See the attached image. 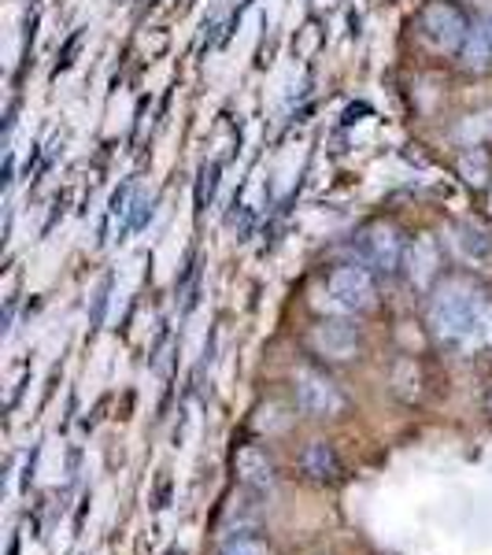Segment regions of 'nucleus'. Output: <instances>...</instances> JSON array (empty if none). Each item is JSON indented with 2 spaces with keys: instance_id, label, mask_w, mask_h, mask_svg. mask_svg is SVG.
Wrapping results in <instances>:
<instances>
[{
  "instance_id": "obj_1",
  "label": "nucleus",
  "mask_w": 492,
  "mask_h": 555,
  "mask_svg": "<svg viewBox=\"0 0 492 555\" xmlns=\"http://www.w3.org/2000/svg\"><path fill=\"white\" fill-rule=\"evenodd\" d=\"M429 330L459 352L492 348V300L467 282H444L429 300Z\"/></svg>"
},
{
  "instance_id": "obj_2",
  "label": "nucleus",
  "mask_w": 492,
  "mask_h": 555,
  "mask_svg": "<svg viewBox=\"0 0 492 555\" xmlns=\"http://www.w3.org/2000/svg\"><path fill=\"white\" fill-rule=\"evenodd\" d=\"M418 34H423V41L429 49L459 52L470 34V23L452 0H429L423 12H418Z\"/></svg>"
},
{
  "instance_id": "obj_3",
  "label": "nucleus",
  "mask_w": 492,
  "mask_h": 555,
  "mask_svg": "<svg viewBox=\"0 0 492 555\" xmlns=\"http://www.w3.org/2000/svg\"><path fill=\"white\" fill-rule=\"evenodd\" d=\"M326 293L348 315H363L378 304V285H374L371 267L363 263H345L326 278Z\"/></svg>"
},
{
  "instance_id": "obj_4",
  "label": "nucleus",
  "mask_w": 492,
  "mask_h": 555,
  "mask_svg": "<svg viewBox=\"0 0 492 555\" xmlns=\"http://www.w3.org/2000/svg\"><path fill=\"white\" fill-rule=\"evenodd\" d=\"M297 408L308 418H334L345 411V397L326 374L303 366V371H297Z\"/></svg>"
},
{
  "instance_id": "obj_5",
  "label": "nucleus",
  "mask_w": 492,
  "mask_h": 555,
  "mask_svg": "<svg viewBox=\"0 0 492 555\" xmlns=\"http://www.w3.org/2000/svg\"><path fill=\"white\" fill-rule=\"evenodd\" d=\"M363 259L366 267L381 274H392L400 263H404V237L392 222H374V227L363 230Z\"/></svg>"
},
{
  "instance_id": "obj_6",
  "label": "nucleus",
  "mask_w": 492,
  "mask_h": 555,
  "mask_svg": "<svg viewBox=\"0 0 492 555\" xmlns=\"http://www.w3.org/2000/svg\"><path fill=\"white\" fill-rule=\"evenodd\" d=\"M311 348L334 363H348V360H355V352H360V334H355L352 322L326 319L311 330Z\"/></svg>"
},
{
  "instance_id": "obj_7",
  "label": "nucleus",
  "mask_w": 492,
  "mask_h": 555,
  "mask_svg": "<svg viewBox=\"0 0 492 555\" xmlns=\"http://www.w3.org/2000/svg\"><path fill=\"white\" fill-rule=\"evenodd\" d=\"M234 474L241 486L253 492H271L279 486V467H274V460L259 444H245V449L234 452Z\"/></svg>"
},
{
  "instance_id": "obj_8",
  "label": "nucleus",
  "mask_w": 492,
  "mask_h": 555,
  "mask_svg": "<svg viewBox=\"0 0 492 555\" xmlns=\"http://www.w3.org/2000/svg\"><path fill=\"white\" fill-rule=\"evenodd\" d=\"M303 470L319 481H334L341 474V460H337V452L326 441H311L308 452H303Z\"/></svg>"
},
{
  "instance_id": "obj_9",
  "label": "nucleus",
  "mask_w": 492,
  "mask_h": 555,
  "mask_svg": "<svg viewBox=\"0 0 492 555\" xmlns=\"http://www.w3.org/2000/svg\"><path fill=\"white\" fill-rule=\"evenodd\" d=\"M455 248L463 253V259L485 263V259L492 256V237L478 227V222H463V227L455 230Z\"/></svg>"
},
{
  "instance_id": "obj_10",
  "label": "nucleus",
  "mask_w": 492,
  "mask_h": 555,
  "mask_svg": "<svg viewBox=\"0 0 492 555\" xmlns=\"http://www.w3.org/2000/svg\"><path fill=\"white\" fill-rule=\"evenodd\" d=\"M459 60H463V67H470V70L492 67V41H489L485 26H470L467 41H463V49H459Z\"/></svg>"
},
{
  "instance_id": "obj_11",
  "label": "nucleus",
  "mask_w": 492,
  "mask_h": 555,
  "mask_svg": "<svg viewBox=\"0 0 492 555\" xmlns=\"http://www.w3.org/2000/svg\"><path fill=\"white\" fill-rule=\"evenodd\" d=\"M433 274H437V245L429 237H423L411 248V278H415L418 285H429Z\"/></svg>"
},
{
  "instance_id": "obj_12",
  "label": "nucleus",
  "mask_w": 492,
  "mask_h": 555,
  "mask_svg": "<svg viewBox=\"0 0 492 555\" xmlns=\"http://www.w3.org/2000/svg\"><path fill=\"white\" fill-rule=\"evenodd\" d=\"M219 555H274L271 544L263 541V537H253V533H234L222 541Z\"/></svg>"
},
{
  "instance_id": "obj_13",
  "label": "nucleus",
  "mask_w": 492,
  "mask_h": 555,
  "mask_svg": "<svg viewBox=\"0 0 492 555\" xmlns=\"http://www.w3.org/2000/svg\"><path fill=\"white\" fill-rule=\"evenodd\" d=\"M459 175H463V182H467V185H485V178H489V156L481 149L463 152Z\"/></svg>"
},
{
  "instance_id": "obj_14",
  "label": "nucleus",
  "mask_w": 492,
  "mask_h": 555,
  "mask_svg": "<svg viewBox=\"0 0 492 555\" xmlns=\"http://www.w3.org/2000/svg\"><path fill=\"white\" fill-rule=\"evenodd\" d=\"M459 133H463V138H467V141H470V138H474V141H478V138H485V133H492V112L470 115V119L459 127Z\"/></svg>"
},
{
  "instance_id": "obj_15",
  "label": "nucleus",
  "mask_w": 492,
  "mask_h": 555,
  "mask_svg": "<svg viewBox=\"0 0 492 555\" xmlns=\"http://www.w3.org/2000/svg\"><path fill=\"white\" fill-rule=\"evenodd\" d=\"M481 26H485V34H489V41H492V15H489V20L481 23Z\"/></svg>"
},
{
  "instance_id": "obj_16",
  "label": "nucleus",
  "mask_w": 492,
  "mask_h": 555,
  "mask_svg": "<svg viewBox=\"0 0 492 555\" xmlns=\"http://www.w3.org/2000/svg\"><path fill=\"white\" fill-rule=\"evenodd\" d=\"M489 211H492V190H489Z\"/></svg>"
}]
</instances>
